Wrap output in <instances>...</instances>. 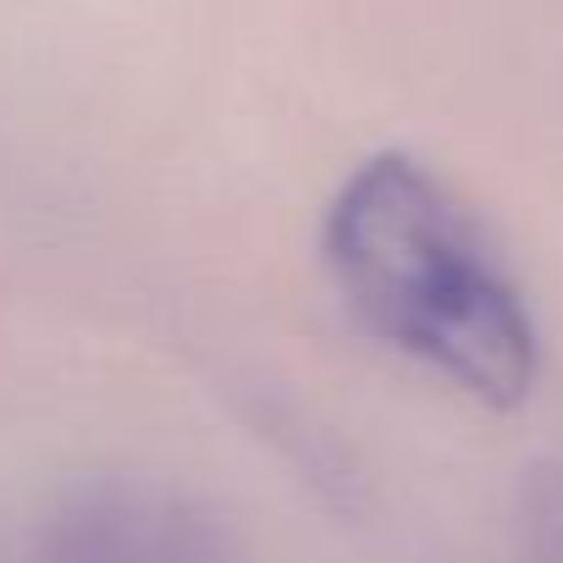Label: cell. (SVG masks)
<instances>
[{
	"instance_id": "6da1fadb",
	"label": "cell",
	"mask_w": 563,
	"mask_h": 563,
	"mask_svg": "<svg viewBox=\"0 0 563 563\" xmlns=\"http://www.w3.org/2000/svg\"><path fill=\"white\" fill-rule=\"evenodd\" d=\"M321 260L349 316L486 409H519L541 382V327L525 282L475 205L420 155L360 161L327 216Z\"/></svg>"
},
{
	"instance_id": "7a4b0ae2",
	"label": "cell",
	"mask_w": 563,
	"mask_h": 563,
	"mask_svg": "<svg viewBox=\"0 0 563 563\" xmlns=\"http://www.w3.org/2000/svg\"><path fill=\"white\" fill-rule=\"evenodd\" d=\"M40 563H243L227 519L144 475L89 481L45 519Z\"/></svg>"
},
{
	"instance_id": "3957f363",
	"label": "cell",
	"mask_w": 563,
	"mask_h": 563,
	"mask_svg": "<svg viewBox=\"0 0 563 563\" xmlns=\"http://www.w3.org/2000/svg\"><path fill=\"white\" fill-rule=\"evenodd\" d=\"M514 552L519 563H563V464L541 459L514 486Z\"/></svg>"
}]
</instances>
